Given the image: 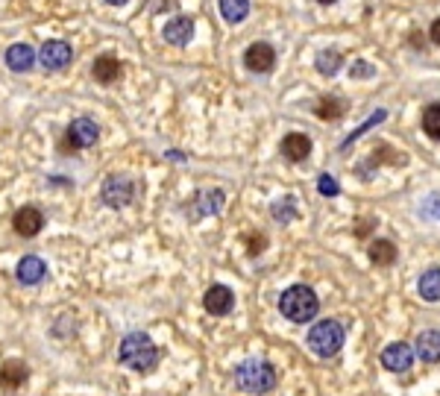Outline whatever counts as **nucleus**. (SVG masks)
Masks as SVG:
<instances>
[{
	"instance_id": "nucleus-17",
	"label": "nucleus",
	"mask_w": 440,
	"mask_h": 396,
	"mask_svg": "<svg viewBox=\"0 0 440 396\" xmlns=\"http://www.w3.org/2000/svg\"><path fill=\"white\" fill-rule=\"evenodd\" d=\"M36 51L30 44H12L6 51V65L15 71V73H27L33 65H36Z\"/></svg>"
},
{
	"instance_id": "nucleus-21",
	"label": "nucleus",
	"mask_w": 440,
	"mask_h": 396,
	"mask_svg": "<svg viewBox=\"0 0 440 396\" xmlns=\"http://www.w3.org/2000/svg\"><path fill=\"white\" fill-rule=\"evenodd\" d=\"M370 259H373V264H379V267L394 264V261H397V246H394V241H384V238L373 241V244H370Z\"/></svg>"
},
{
	"instance_id": "nucleus-12",
	"label": "nucleus",
	"mask_w": 440,
	"mask_h": 396,
	"mask_svg": "<svg viewBox=\"0 0 440 396\" xmlns=\"http://www.w3.org/2000/svg\"><path fill=\"white\" fill-rule=\"evenodd\" d=\"M15 276H18L21 285H38L47 276V267H44V261L38 256H23L18 261V267H15Z\"/></svg>"
},
{
	"instance_id": "nucleus-13",
	"label": "nucleus",
	"mask_w": 440,
	"mask_h": 396,
	"mask_svg": "<svg viewBox=\"0 0 440 396\" xmlns=\"http://www.w3.org/2000/svg\"><path fill=\"white\" fill-rule=\"evenodd\" d=\"M194 38V21L191 18H174L164 24V41L167 44H177V47H185L188 41Z\"/></svg>"
},
{
	"instance_id": "nucleus-1",
	"label": "nucleus",
	"mask_w": 440,
	"mask_h": 396,
	"mask_svg": "<svg viewBox=\"0 0 440 396\" xmlns=\"http://www.w3.org/2000/svg\"><path fill=\"white\" fill-rule=\"evenodd\" d=\"M117 361L130 370H135V373H150V370L159 364V350L144 332H130L124 340H120Z\"/></svg>"
},
{
	"instance_id": "nucleus-4",
	"label": "nucleus",
	"mask_w": 440,
	"mask_h": 396,
	"mask_svg": "<svg viewBox=\"0 0 440 396\" xmlns=\"http://www.w3.org/2000/svg\"><path fill=\"white\" fill-rule=\"evenodd\" d=\"M308 346H311V353L320 358L335 355L340 346H344V326H340L337 320H320V323H314L308 332Z\"/></svg>"
},
{
	"instance_id": "nucleus-28",
	"label": "nucleus",
	"mask_w": 440,
	"mask_h": 396,
	"mask_svg": "<svg viewBox=\"0 0 440 396\" xmlns=\"http://www.w3.org/2000/svg\"><path fill=\"white\" fill-rule=\"evenodd\" d=\"M317 188H320V194H323V197H337V191H340V188H337V182H335L332 177H326V173H323L320 179H317Z\"/></svg>"
},
{
	"instance_id": "nucleus-7",
	"label": "nucleus",
	"mask_w": 440,
	"mask_h": 396,
	"mask_svg": "<svg viewBox=\"0 0 440 396\" xmlns=\"http://www.w3.org/2000/svg\"><path fill=\"white\" fill-rule=\"evenodd\" d=\"M97 135H100V130H97V123L91 118H77L65 132V138L73 150H85V147H91L97 141Z\"/></svg>"
},
{
	"instance_id": "nucleus-25",
	"label": "nucleus",
	"mask_w": 440,
	"mask_h": 396,
	"mask_svg": "<svg viewBox=\"0 0 440 396\" xmlns=\"http://www.w3.org/2000/svg\"><path fill=\"white\" fill-rule=\"evenodd\" d=\"M423 130L429 138L440 141V103H431L426 112H423Z\"/></svg>"
},
{
	"instance_id": "nucleus-30",
	"label": "nucleus",
	"mask_w": 440,
	"mask_h": 396,
	"mask_svg": "<svg viewBox=\"0 0 440 396\" xmlns=\"http://www.w3.org/2000/svg\"><path fill=\"white\" fill-rule=\"evenodd\" d=\"M423 212L426 214H431V217H440V197L434 194V197H429V200L423 203Z\"/></svg>"
},
{
	"instance_id": "nucleus-33",
	"label": "nucleus",
	"mask_w": 440,
	"mask_h": 396,
	"mask_svg": "<svg viewBox=\"0 0 440 396\" xmlns=\"http://www.w3.org/2000/svg\"><path fill=\"white\" fill-rule=\"evenodd\" d=\"M317 4H323V6H329V4H337V0H317Z\"/></svg>"
},
{
	"instance_id": "nucleus-27",
	"label": "nucleus",
	"mask_w": 440,
	"mask_h": 396,
	"mask_svg": "<svg viewBox=\"0 0 440 396\" xmlns=\"http://www.w3.org/2000/svg\"><path fill=\"white\" fill-rule=\"evenodd\" d=\"M293 214H297V206H293L290 197H285V200L273 203V220H279V224H288Z\"/></svg>"
},
{
	"instance_id": "nucleus-9",
	"label": "nucleus",
	"mask_w": 440,
	"mask_h": 396,
	"mask_svg": "<svg viewBox=\"0 0 440 396\" xmlns=\"http://www.w3.org/2000/svg\"><path fill=\"white\" fill-rule=\"evenodd\" d=\"M382 364H384V370L405 373V370H411V364H414V350H411L408 343H402V340L387 343L384 353H382Z\"/></svg>"
},
{
	"instance_id": "nucleus-23",
	"label": "nucleus",
	"mask_w": 440,
	"mask_h": 396,
	"mask_svg": "<svg viewBox=\"0 0 440 396\" xmlns=\"http://www.w3.org/2000/svg\"><path fill=\"white\" fill-rule=\"evenodd\" d=\"M317 71L323 73V77H335V73L340 71V65H344V56H340V51H320L314 59Z\"/></svg>"
},
{
	"instance_id": "nucleus-31",
	"label": "nucleus",
	"mask_w": 440,
	"mask_h": 396,
	"mask_svg": "<svg viewBox=\"0 0 440 396\" xmlns=\"http://www.w3.org/2000/svg\"><path fill=\"white\" fill-rule=\"evenodd\" d=\"M431 41H434V44H440V18L431 24Z\"/></svg>"
},
{
	"instance_id": "nucleus-8",
	"label": "nucleus",
	"mask_w": 440,
	"mask_h": 396,
	"mask_svg": "<svg viewBox=\"0 0 440 396\" xmlns=\"http://www.w3.org/2000/svg\"><path fill=\"white\" fill-rule=\"evenodd\" d=\"M243 65H247L253 73H267L276 65V51L267 41H256V44L247 47V53H243Z\"/></svg>"
},
{
	"instance_id": "nucleus-26",
	"label": "nucleus",
	"mask_w": 440,
	"mask_h": 396,
	"mask_svg": "<svg viewBox=\"0 0 440 396\" xmlns=\"http://www.w3.org/2000/svg\"><path fill=\"white\" fill-rule=\"evenodd\" d=\"M382 120H384V109H379L376 115H370V118H367V120L361 123V127H358V130H355V132H352V135H350V138H347L344 144H340V150H347V147H350V144H352L355 138H361V135H364L367 130H373V127H376V123H382Z\"/></svg>"
},
{
	"instance_id": "nucleus-2",
	"label": "nucleus",
	"mask_w": 440,
	"mask_h": 396,
	"mask_svg": "<svg viewBox=\"0 0 440 396\" xmlns=\"http://www.w3.org/2000/svg\"><path fill=\"white\" fill-rule=\"evenodd\" d=\"M279 311L290 323H308V320H314L317 311H320V300H317V293L308 285H293L282 293Z\"/></svg>"
},
{
	"instance_id": "nucleus-19",
	"label": "nucleus",
	"mask_w": 440,
	"mask_h": 396,
	"mask_svg": "<svg viewBox=\"0 0 440 396\" xmlns=\"http://www.w3.org/2000/svg\"><path fill=\"white\" fill-rule=\"evenodd\" d=\"M194 217H203V214H217L224 209V191H200L197 194V203H194Z\"/></svg>"
},
{
	"instance_id": "nucleus-6",
	"label": "nucleus",
	"mask_w": 440,
	"mask_h": 396,
	"mask_svg": "<svg viewBox=\"0 0 440 396\" xmlns=\"http://www.w3.org/2000/svg\"><path fill=\"white\" fill-rule=\"evenodd\" d=\"M70 59H73L70 44H68V41H59V38L44 41L41 51H38V65H41L44 71H62V68L70 65Z\"/></svg>"
},
{
	"instance_id": "nucleus-11",
	"label": "nucleus",
	"mask_w": 440,
	"mask_h": 396,
	"mask_svg": "<svg viewBox=\"0 0 440 396\" xmlns=\"http://www.w3.org/2000/svg\"><path fill=\"white\" fill-rule=\"evenodd\" d=\"M203 306H206L209 314L224 317V314H229L232 306H235V293H232L226 285H211V288L206 291V296H203Z\"/></svg>"
},
{
	"instance_id": "nucleus-14",
	"label": "nucleus",
	"mask_w": 440,
	"mask_h": 396,
	"mask_svg": "<svg viewBox=\"0 0 440 396\" xmlns=\"http://www.w3.org/2000/svg\"><path fill=\"white\" fill-rule=\"evenodd\" d=\"M120 73H124V65H120L115 56H100V59H94V65H91V77L97 83H103V85L117 83Z\"/></svg>"
},
{
	"instance_id": "nucleus-10",
	"label": "nucleus",
	"mask_w": 440,
	"mask_h": 396,
	"mask_svg": "<svg viewBox=\"0 0 440 396\" xmlns=\"http://www.w3.org/2000/svg\"><path fill=\"white\" fill-rule=\"evenodd\" d=\"M12 226H15V232H18V235H23V238H33V235H38V232L44 229V214H41L36 206H23V209H18V212H15V217H12Z\"/></svg>"
},
{
	"instance_id": "nucleus-29",
	"label": "nucleus",
	"mask_w": 440,
	"mask_h": 396,
	"mask_svg": "<svg viewBox=\"0 0 440 396\" xmlns=\"http://www.w3.org/2000/svg\"><path fill=\"white\" fill-rule=\"evenodd\" d=\"M350 73H352V77H358V80H367V77H373V73H376V68L367 65V62H355L350 68Z\"/></svg>"
},
{
	"instance_id": "nucleus-3",
	"label": "nucleus",
	"mask_w": 440,
	"mask_h": 396,
	"mask_svg": "<svg viewBox=\"0 0 440 396\" xmlns=\"http://www.w3.org/2000/svg\"><path fill=\"white\" fill-rule=\"evenodd\" d=\"M235 385L247 393H267L276 387V370L267 361H243L241 367H235Z\"/></svg>"
},
{
	"instance_id": "nucleus-15",
	"label": "nucleus",
	"mask_w": 440,
	"mask_h": 396,
	"mask_svg": "<svg viewBox=\"0 0 440 396\" xmlns=\"http://www.w3.org/2000/svg\"><path fill=\"white\" fill-rule=\"evenodd\" d=\"M308 153H311V138L308 135H303V132L285 135V141H282V156L288 162H305Z\"/></svg>"
},
{
	"instance_id": "nucleus-32",
	"label": "nucleus",
	"mask_w": 440,
	"mask_h": 396,
	"mask_svg": "<svg viewBox=\"0 0 440 396\" xmlns=\"http://www.w3.org/2000/svg\"><path fill=\"white\" fill-rule=\"evenodd\" d=\"M106 4H112V6H120V4H127V0H106Z\"/></svg>"
},
{
	"instance_id": "nucleus-5",
	"label": "nucleus",
	"mask_w": 440,
	"mask_h": 396,
	"mask_svg": "<svg viewBox=\"0 0 440 396\" xmlns=\"http://www.w3.org/2000/svg\"><path fill=\"white\" fill-rule=\"evenodd\" d=\"M103 203L109 209H124L135 200V182L130 177H109L103 182Z\"/></svg>"
},
{
	"instance_id": "nucleus-24",
	"label": "nucleus",
	"mask_w": 440,
	"mask_h": 396,
	"mask_svg": "<svg viewBox=\"0 0 440 396\" xmlns=\"http://www.w3.org/2000/svg\"><path fill=\"white\" fill-rule=\"evenodd\" d=\"M344 100H337V97H320V103H317V115H320L323 120H337L340 115H344Z\"/></svg>"
},
{
	"instance_id": "nucleus-18",
	"label": "nucleus",
	"mask_w": 440,
	"mask_h": 396,
	"mask_svg": "<svg viewBox=\"0 0 440 396\" xmlns=\"http://www.w3.org/2000/svg\"><path fill=\"white\" fill-rule=\"evenodd\" d=\"M27 376H30V370H27L23 361H6L4 367H0V387L15 390V387H21L23 382H27Z\"/></svg>"
},
{
	"instance_id": "nucleus-20",
	"label": "nucleus",
	"mask_w": 440,
	"mask_h": 396,
	"mask_svg": "<svg viewBox=\"0 0 440 396\" xmlns=\"http://www.w3.org/2000/svg\"><path fill=\"white\" fill-rule=\"evenodd\" d=\"M420 296L426 303H440V267H431L420 276Z\"/></svg>"
},
{
	"instance_id": "nucleus-16",
	"label": "nucleus",
	"mask_w": 440,
	"mask_h": 396,
	"mask_svg": "<svg viewBox=\"0 0 440 396\" xmlns=\"http://www.w3.org/2000/svg\"><path fill=\"white\" fill-rule=\"evenodd\" d=\"M417 358L426 361V364H437L440 361V332L434 329H426L417 335Z\"/></svg>"
},
{
	"instance_id": "nucleus-22",
	"label": "nucleus",
	"mask_w": 440,
	"mask_h": 396,
	"mask_svg": "<svg viewBox=\"0 0 440 396\" xmlns=\"http://www.w3.org/2000/svg\"><path fill=\"white\" fill-rule=\"evenodd\" d=\"M220 15L229 24H241L250 15V0H220Z\"/></svg>"
}]
</instances>
